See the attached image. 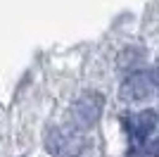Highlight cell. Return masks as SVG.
Instances as JSON below:
<instances>
[{
  "label": "cell",
  "mask_w": 159,
  "mask_h": 157,
  "mask_svg": "<svg viewBox=\"0 0 159 157\" xmlns=\"http://www.w3.org/2000/svg\"><path fill=\"white\" fill-rule=\"evenodd\" d=\"M121 98L126 102H140L152 93V76L147 72H133L121 83Z\"/></svg>",
  "instance_id": "cell-3"
},
{
  "label": "cell",
  "mask_w": 159,
  "mask_h": 157,
  "mask_svg": "<svg viewBox=\"0 0 159 157\" xmlns=\"http://www.w3.org/2000/svg\"><path fill=\"white\" fill-rule=\"evenodd\" d=\"M126 124H128L126 129H128V133H131V140L143 145L147 140V136L154 131V126H157V112L143 110V112H138V114H133Z\"/></svg>",
  "instance_id": "cell-4"
},
{
  "label": "cell",
  "mask_w": 159,
  "mask_h": 157,
  "mask_svg": "<svg viewBox=\"0 0 159 157\" xmlns=\"http://www.w3.org/2000/svg\"><path fill=\"white\" fill-rule=\"evenodd\" d=\"M45 148L52 157H79L86 148V138L76 126H57L48 131Z\"/></svg>",
  "instance_id": "cell-1"
},
{
  "label": "cell",
  "mask_w": 159,
  "mask_h": 157,
  "mask_svg": "<svg viewBox=\"0 0 159 157\" xmlns=\"http://www.w3.org/2000/svg\"><path fill=\"white\" fill-rule=\"evenodd\" d=\"M150 76H152V83H154V86H159V64L154 67L152 72H150Z\"/></svg>",
  "instance_id": "cell-6"
},
{
  "label": "cell",
  "mask_w": 159,
  "mask_h": 157,
  "mask_svg": "<svg viewBox=\"0 0 159 157\" xmlns=\"http://www.w3.org/2000/svg\"><path fill=\"white\" fill-rule=\"evenodd\" d=\"M102 105H105V100H102V95H98V93L81 95V98L71 105L74 126H76V129H90L100 119V114H102Z\"/></svg>",
  "instance_id": "cell-2"
},
{
  "label": "cell",
  "mask_w": 159,
  "mask_h": 157,
  "mask_svg": "<svg viewBox=\"0 0 159 157\" xmlns=\"http://www.w3.org/2000/svg\"><path fill=\"white\" fill-rule=\"evenodd\" d=\"M145 152H147V155H152V157H159V140H152V143H147Z\"/></svg>",
  "instance_id": "cell-5"
}]
</instances>
